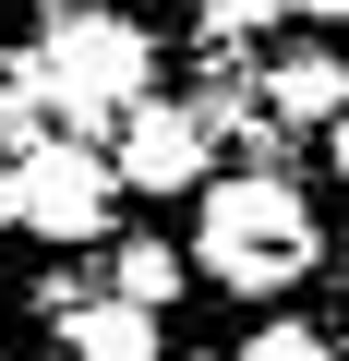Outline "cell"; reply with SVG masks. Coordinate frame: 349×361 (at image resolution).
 <instances>
[{
	"instance_id": "30bf717a",
	"label": "cell",
	"mask_w": 349,
	"mask_h": 361,
	"mask_svg": "<svg viewBox=\"0 0 349 361\" xmlns=\"http://www.w3.org/2000/svg\"><path fill=\"white\" fill-rule=\"evenodd\" d=\"M289 13H313V25H349V0H289Z\"/></svg>"
},
{
	"instance_id": "9c48e42d",
	"label": "cell",
	"mask_w": 349,
	"mask_h": 361,
	"mask_svg": "<svg viewBox=\"0 0 349 361\" xmlns=\"http://www.w3.org/2000/svg\"><path fill=\"white\" fill-rule=\"evenodd\" d=\"M289 0H217V37H241V25H277Z\"/></svg>"
},
{
	"instance_id": "ba28073f",
	"label": "cell",
	"mask_w": 349,
	"mask_h": 361,
	"mask_svg": "<svg viewBox=\"0 0 349 361\" xmlns=\"http://www.w3.org/2000/svg\"><path fill=\"white\" fill-rule=\"evenodd\" d=\"M241 361H337V337H325V325H253Z\"/></svg>"
},
{
	"instance_id": "6da1fadb",
	"label": "cell",
	"mask_w": 349,
	"mask_h": 361,
	"mask_svg": "<svg viewBox=\"0 0 349 361\" xmlns=\"http://www.w3.org/2000/svg\"><path fill=\"white\" fill-rule=\"evenodd\" d=\"M193 265H205L217 289H289V277H313V205L289 193L277 169L205 180V205H193Z\"/></svg>"
},
{
	"instance_id": "5b68a950",
	"label": "cell",
	"mask_w": 349,
	"mask_h": 361,
	"mask_svg": "<svg viewBox=\"0 0 349 361\" xmlns=\"http://www.w3.org/2000/svg\"><path fill=\"white\" fill-rule=\"evenodd\" d=\"M61 349L73 361H169V337H157V301H61Z\"/></svg>"
},
{
	"instance_id": "277c9868",
	"label": "cell",
	"mask_w": 349,
	"mask_h": 361,
	"mask_svg": "<svg viewBox=\"0 0 349 361\" xmlns=\"http://www.w3.org/2000/svg\"><path fill=\"white\" fill-rule=\"evenodd\" d=\"M133 193H205V169H217V121L205 109H169L157 85L121 109V157H109Z\"/></svg>"
},
{
	"instance_id": "7a4b0ae2",
	"label": "cell",
	"mask_w": 349,
	"mask_h": 361,
	"mask_svg": "<svg viewBox=\"0 0 349 361\" xmlns=\"http://www.w3.org/2000/svg\"><path fill=\"white\" fill-rule=\"evenodd\" d=\"M157 85V37L145 25H121V13H49L37 25V97L61 109V121H121L133 97Z\"/></svg>"
},
{
	"instance_id": "3957f363",
	"label": "cell",
	"mask_w": 349,
	"mask_h": 361,
	"mask_svg": "<svg viewBox=\"0 0 349 361\" xmlns=\"http://www.w3.org/2000/svg\"><path fill=\"white\" fill-rule=\"evenodd\" d=\"M109 193H121V169L73 133L13 157V229H37V241H109Z\"/></svg>"
},
{
	"instance_id": "8992f818",
	"label": "cell",
	"mask_w": 349,
	"mask_h": 361,
	"mask_svg": "<svg viewBox=\"0 0 349 361\" xmlns=\"http://www.w3.org/2000/svg\"><path fill=\"white\" fill-rule=\"evenodd\" d=\"M265 109H277V121H337V109H349V73H337L325 49H289L277 85H265Z\"/></svg>"
},
{
	"instance_id": "8fae6325",
	"label": "cell",
	"mask_w": 349,
	"mask_h": 361,
	"mask_svg": "<svg viewBox=\"0 0 349 361\" xmlns=\"http://www.w3.org/2000/svg\"><path fill=\"white\" fill-rule=\"evenodd\" d=\"M325 157H337V180H349V109H337V133H325Z\"/></svg>"
},
{
	"instance_id": "7c38bea8",
	"label": "cell",
	"mask_w": 349,
	"mask_h": 361,
	"mask_svg": "<svg viewBox=\"0 0 349 361\" xmlns=\"http://www.w3.org/2000/svg\"><path fill=\"white\" fill-rule=\"evenodd\" d=\"M0 229H13V180H0Z\"/></svg>"
},
{
	"instance_id": "52a82bcc",
	"label": "cell",
	"mask_w": 349,
	"mask_h": 361,
	"mask_svg": "<svg viewBox=\"0 0 349 361\" xmlns=\"http://www.w3.org/2000/svg\"><path fill=\"white\" fill-rule=\"evenodd\" d=\"M181 277H193V265L169 253V241H121V301H157V313H169V301H181Z\"/></svg>"
}]
</instances>
